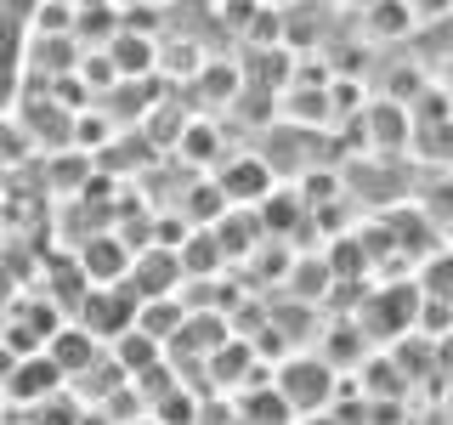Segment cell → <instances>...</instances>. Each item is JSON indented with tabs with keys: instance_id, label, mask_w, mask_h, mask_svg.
Returning <instances> with one entry per match:
<instances>
[{
	"instance_id": "cell-2",
	"label": "cell",
	"mask_w": 453,
	"mask_h": 425,
	"mask_svg": "<svg viewBox=\"0 0 453 425\" xmlns=\"http://www.w3.org/2000/svg\"><path fill=\"white\" fill-rule=\"evenodd\" d=\"M57 375H63V368H57L51 358H35V363H18V375H12V397H28V403H40V397H51L57 391Z\"/></svg>"
},
{
	"instance_id": "cell-1",
	"label": "cell",
	"mask_w": 453,
	"mask_h": 425,
	"mask_svg": "<svg viewBox=\"0 0 453 425\" xmlns=\"http://www.w3.org/2000/svg\"><path fill=\"white\" fill-rule=\"evenodd\" d=\"M278 391L289 397V403L311 408V391H318V403H323V397H329V368H323V363H306V358H301V363H289V368H283Z\"/></svg>"
}]
</instances>
